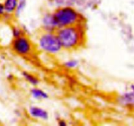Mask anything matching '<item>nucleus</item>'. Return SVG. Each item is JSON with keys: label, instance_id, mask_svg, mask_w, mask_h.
I'll return each mask as SVG.
<instances>
[{"label": "nucleus", "instance_id": "f257e3e1", "mask_svg": "<svg viewBox=\"0 0 134 126\" xmlns=\"http://www.w3.org/2000/svg\"><path fill=\"white\" fill-rule=\"evenodd\" d=\"M56 34L63 50L75 51L85 45L86 42V22L74 26L59 28Z\"/></svg>", "mask_w": 134, "mask_h": 126}, {"label": "nucleus", "instance_id": "f03ea898", "mask_svg": "<svg viewBox=\"0 0 134 126\" xmlns=\"http://www.w3.org/2000/svg\"><path fill=\"white\" fill-rule=\"evenodd\" d=\"M58 28L86 22L83 14L71 5L58 6L52 12Z\"/></svg>", "mask_w": 134, "mask_h": 126}, {"label": "nucleus", "instance_id": "7ed1b4c3", "mask_svg": "<svg viewBox=\"0 0 134 126\" xmlns=\"http://www.w3.org/2000/svg\"><path fill=\"white\" fill-rule=\"evenodd\" d=\"M38 49L49 55H57L63 50L56 32L43 31L37 38Z\"/></svg>", "mask_w": 134, "mask_h": 126}, {"label": "nucleus", "instance_id": "20e7f679", "mask_svg": "<svg viewBox=\"0 0 134 126\" xmlns=\"http://www.w3.org/2000/svg\"><path fill=\"white\" fill-rule=\"evenodd\" d=\"M10 48L18 56L26 57L32 55L35 50L34 43L26 34L13 38L10 42Z\"/></svg>", "mask_w": 134, "mask_h": 126}, {"label": "nucleus", "instance_id": "39448f33", "mask_svg": "<svg viewBox=\"0 0 134 126\" xmlns=\"http://www.w3.org/2000/svg\"><path fill=\"white\" fill-rule=\"evenodd\" d=\"M41 24L43 31L56 32L58 30V26L54 18L52 12L47 11L43 14L41 17Z\"/></svg>", "mask_w": 134, "mask_h": 126}, {"label": "nucleus", "instance_id": "423d86ee", "mask_svg": "<svg viewBox=\"0 0 134 126\" xmlns=\"http://www.w3.org/2000/svg\"><path fill=\"white\" fill-rule=\"evenodd\" d=\"M28 115L31 118L41 121H47L49 118V114L46 109L38 106H30L27 109Z\"/></svg>", "mask_w": 134, "mask_h": 126}, {"label": "nucleus", "instance_id": "0eeeda50", "mask_svg": "<svg viewBox=\"0 0 134 126\" xmlns=\"http://www.w3.org/2000/svg\"><path fill=\"white\" fill-rule=\"evenodd\" d=\"M116 101L120 106L126 108L134 107V92L127 91L119 94Z\"/></svg>", "mask_w": 134, "mask_h": 126}, {"label": "nucleus", "instance_id": "6e6552de", "mask_svg": "<svg viewBox=\"0 0 134 126\" xmlns=\"http://www.w3.org/2000/svg\"><path fill=\"white\" fill-rule=\"evenodd\" d=\"M30 95L37 101H43L48 98V93L37 86H34L31 88L30 90Z\"/></svg>", "mask_w": 134, "mask_h": 126}, {"label": "nucleus", "instance_id": "1a4fd4ad", "mask_svg": "<svg viewBox=\"0 0 134 126\" xmlns=\"http://www.w3.org/2000/svg\"><path fill=\"white\" fill-rule=\"evenodd\" d=\"M22 77H23L24 80L26 81L28 84L32 85L33 87L37 86L40 83L39 77L37 76H35L34 74L31 73L27 71H23L21 73Z\"/></svg>", "mask_w": 134, "mask_h": 126}, {"label": "nucleus", "instance_id": "9d476101", "mask_svg": "<svg viewBox=\"0 0 134 126\" xmlns=\"http://www.w3.org/2000/svg\"><path fill=\"white\" fill-rule=\"evenodd\" d=\"M6 14L14 17L16 10L18 0H2Z\"/></svg>", "mask_w": 134, "mask_h": 126}, {"label": "nucleus", "instance_id": "9b49d317", "mask_svg": "<svg viewBox=\"0 0 134 126\" xmlns=\"http://www.w3.org/2000/svg\"><path fill=\"white\" fill-rule=\"evenodd\" d=\"M10 34H11L12 38H16L18 37L26 34L24 30L21 26L18 25H13L10 28Z\"/></svg>", "mask_w": 134, "mask_h": 126}, {"label": "nucleus", "instance_id": "f8f14e48", "mask_svg": "<svg viewBox=\"0 0 134 126\" xmlns=\"http://www.w3.org/2000/svg\"><path fill=\"white\" fill-rule=\"evenodd\" d=\"M27 5V0H18L16 10L14 14V17L18 18L22 14Z\"/></svg>", "mask_w": 134, "mask_h": 126}, {"label": "nucleus", "instance_id": "ddd939ff", "mask_svg": "<svg viewBox=\"0 0 134 126\" xmlns=\"http://www.w3.org/2000/svg\"><path fill=\"white\" fill-rule=\"evenodd\" d=\"M79 61L77 59H74L67 60L63 63V66H64V68L68 70L75 69L79 66Z\"/></svg>", "mask_w": 134, "mask_h": 126}, {"label": "nucleus", "instance_id": "4468645a", "mask_svg": "<svg viewBox=\"0 0 134 126\" xmlns=\"http://www.w3.org/2000/svg\"><path fill=\"white\" fill-rule=\"evenodd\" d=\"M5 14H6V13H5L3 1L0 0V20H2L3 17H5Z\"/></svg>", "mask_w": 134, "mask_h": 126}, {"label": "nucleus", "instance_id": "2eb2a0df", "mask_svg": "<svg viewBox=\"0 0 134 126\" xmlns=\"http://www.w3.org/2000/svg\"><path fill=\"white\" fill-rule=\"evenodd\" d=\"M58 125H62V126H65L67 125V123L65 122V120L64 119H59L58 120Z\"/></svg>", "mask_w": 134, "mask_h": 126}, {"label": "nucleus", "instance_id": "dca6fc26", "mask_svg": "<svg viewBox=\"0 0 134 126\" xmlns=\"http://www.w3.org/2000/svg\"><path fill=\"white\" fill-rule=\"evenodd\" d=\"M7 79L9 81H13V80H14V76L12 74H9L7 76Z\"/></svg>", "mask_w": 134, "mask_h": 126}, {"label": "nucleus", "instance_id": "f3484780", "mask_svg": "<svg viewBox=\"0 0 134 126\" xmlns=\"http://www.w3.org/2000/svg\"><path fill=\"white\" fill-rule=\"evenodd\" d=\"M130 88H131V89H132V91L134 92V84H132V85H131Z\"/></svg>", "mask_w": 134, "mask_h": 126}]
</instances>
